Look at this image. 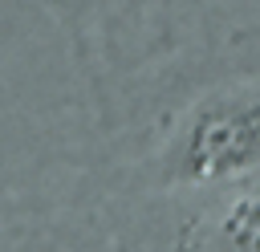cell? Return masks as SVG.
<instances>
[{"label": "cell", "mask_w": 260, "mask_h": 252, "mask_svg": "<svg viewBox=\"0 0 260 252\" xmlns=\"http://www.w3.org/2000/svg\"><path fill=\"white\" fill-rule=\"evenodd\" d=\"M146 171L167 191L219 187L260 171V73H236L183 98L154 130Z\"/></svg>", "instance_id": "6da1fadb"}, {"label": "cell", "mask_w": 260, "mask_h": 252, "mask_svg": "<svg viewBox=\"0 0 260 252\" xmlns=\"http://www.w3.org/2000/svg\"><path fill=\"white\" fill-rule=\"evenodd\" d=\"M179 252H260V191H236L195 215L179 236Z\"/></svg>", "instance_id": "7a4b0ae2"}]
</instances>
